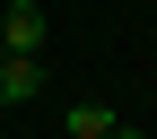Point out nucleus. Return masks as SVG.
<instances>
[{
	"mask_svg": "<svg viewBox=\"0 0 157 139\" xmlns=\"http://www.w3.org/2000/svg\"><path fill=\"white\" fill-rule=\"evenodd\" d=\"M0 52H26V61H44V9H35V0H17V9L0 17Z\"/></svg>",
	"mask_w": 157,
	"mask_h": 139,
	"instance_id": "1",
	"label": "nucleus"
},
{
	"mask_svg": "<svg viewBox=\"0 0 157 139\" xmlns=\"http://www.w3.org/2000/svg\"><path fill=\"white\" fill-rule=\"evenodd\" d=\"M35 96H44V61L9 52V61H0V104H35Z\"/></svg>",
	"mask_w": 157,
	"mask_h": 139,
	"instance_id": "2",
	"label": "nucleus"
},
{
	"mask_svg": "<svg viewBox=\"0 0 157 139\" xmlns=\"http://www.w3.org/2000/svg\"><path fill=\"white\" fill-rule=\"evenodd\" d=\"M113 130H122L113 104H70V139H113Z\"/></svg>",
	"mask_w": 157,
	"mask_h": 139,
	"instance_id": "3",
	"label": "nucleus"
},
{
	"mask_svg": "<svg viewBox=\"0 0 157 139\" xmlns=\"http://www.w3.org/2000/svg\"><path fill=\"white\" fill-rule=\"evenodd\" d=\"M113 139H148V130H131V122H122V130H113Z\"/></svg>",
	"mask_w": 157,
	"mask_h": 139,
	"instance_id": "4",
	"label": "nucleus"
},
{
	"mask_svg": "<svg viewBox=\"0 0 157 139\" xmlns=\"http://www.w3.org/2000/svg\"><path fill=\"white\" fill-rule=\"evenodd\" d=\"M0 61H9V52H0Z\"/></svg>",
	"mask_w": 157,
	"mask_h": 139,
	"instance_id": "5",
	"label": "nucleus"
}]
</instances>
